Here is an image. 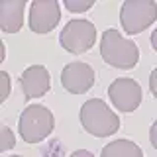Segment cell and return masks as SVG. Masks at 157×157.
I'll use <instances>...</instances> for the list:
<instances>
[{"label": "cell", "mask_w": 157, "mask_h": 157, "mask_svg": "<svg viewBox=\"0 0 157 157\" xmlns=\"http://www.w3.org/2000/svg\"><path fill=\"white\" fill-rule=\"evenodd\" d=\"M69 157H94V155H92L88 149H77V151H73Z\"/></svg>", "instance_id": "obj_17"}, {"label": "cell", "mask_w": 157, "mask_h": 157, "mask_svg": "<svg viewBox=\"0 0 157 157\" xmlns=\"http://www.w3.org/2000/svg\"><path fill=\"white\" fill-rule=\"evenodd\" d=\"M100 57L110 67L130 71L140 61V49H137L136 41L124 37L118 29L108 28L100 39Z\"/></svg>", "instance_id": "obj_1"}, {"label": "cell", "mask_w": 157, "mask_h": 157, "mask_svg": "<svg viewBox=\"0 0 157 157\" xmlns=\"http://www.w3.org/2000/svg\"><path fill=\"white\" fill-rule=\"evenodd\" d=\"M26 0H0V29L4 33H18L24 26Z\"/></svg>", "instance_id": "obj_10"}, {"label": "cell", "mask_w": 157, "mask_h": 157, "mask_svg": "<svg viewBox=\"0 0 157 157\" xmlns=\"http://www.w3.org/2000/svg\"><path fill=\"white\" fill-rule=\"evenodd\" d=\"M55 128V116L43 104H29L22 110L18 120V134L26 144L33 145L51 136Z\"/></svg>", "instance_id": "obj_3"}, {"label": "cell", "mask_w": 157, "mask_h": 157, "mask_svg": "<svg viewBox=\"0 0 157 157\" xmlns=\"http://www.w3.org/2000/svg\"><path fill=\"white\" fill-rule=\"evenodd\" d=\"M61 22V4L57 0H33L29 4L28 24L36 33H49Z\"/></svg>", "instance_id": "obj_7"}, {"label": "cell", "mask_w": 157, "mask_h": 157, "mask_svg": "<svg viewBox=\"0 0 157 157\" xmlns=\"http://www.w3.org/2000/svg\"><path fill=\"white\" fill-rule=\"evenodd\" d=\"M157 20V2L153 0H126L120 8V24L128 36L147 29Z\"/></svg>", "instance_id": "obj_5"}, {"label": "cell", "mask_w": 157, "mask_h": 157, "mask_svg": "<svg viewBox=\"0 0 157 157\" xmlns=\"http://www.w3.org/2000/svg\"><path fill=\"white\" fill-rule=\"evenodd\" d=\"M149 141H151V145H153V149L157 151V120L149 128Z\"/></svg>", "instance_id": "obj_16"}, {"label": "cell", "mask_w": 157, "mask_h": 157, "mask_svg": "<svg viewBox=\"0 0 157 157\" xmlns=\"http://www.w3.org/2000/svg\"><path fill=\"white\" fill-rule=\"evenodd\" d=\"M10 86H12L10 75L6 71H0V102H4L10 96Z\"/></svg>", "instance_id": "obj_14"}, {"label": "cell", "mask_w": 157, "mask_h": 157, "mask_svg": "<svg viewBox=\"0 0 157 157\" xmlns=\"http://www.w3.org/2000/svg\"><path fill=\"white\" fill-rule=\"evenodd\" d=\"M10 157H22V155H10Z\"/></svg>", "instance_id": "obj_19"}, {"label": "cell", "mask_w": 157, "mask_h": 157, "mask_svg": "<svg viewBox=\"0 0 157 157\" xmlns=\"http://www.w3.org/2000/svg\"><path fill=\"white\" fill-rule=\"evenodd\" d=\"M96 82V73L88 63L73 61L61 71V86L71 94H85Z\"/></svg>", "instance_id": "obj_8"}, {"label": "cell", "mask_w": 157, "mask_h": 157, "mask_svg": "<svg viewBox=\"0 0 157 157\" xmlns=\"http://www.w3.org/2000/svg\"><path fill=\"white\" fill-rule=\"evenodd\" d=\"M108 96H110V102L116 110L130 114V112L137 110V106L141 104L144 90H141V85L137 81H134L130 77H120L110 82Z\"/></svg>", "instance_id": "obj_6"}, {"label": "cell", "mask_w": 157, "mask_h": 157, "mask_svg": "<svg viewBox=\"0 0 157 157\" xmlns=\"http://www.w3.org/2000/svg\"><path fill=\"white\" fill-rule=\"evenodd\" d=\"M14 145H16V136L6 124H2L0 126V151H10Z\"/></svg>", "instance_id": "obj_13"}, {"label": "cell", "mask_w": 157, "mask_h": 157, "mask_svg": "<svg viewBox=\"0 0 157 157\" xmlns=\"http://www.w3.org/2000/svg\"><path fill=\"white\" fill-rule=\"evenodd\" d=\"M149 90H151V94L157 98V67L151 71V75H149Z\"/></svg>", "instance_id": "obj_15"}, {"label": "cell", "mask_w": 157, "mask_h": 157, "mask_svg": "<svg viewBox=\"0 0 157 157\" xmlns=\"http://www.w3.org/2000/svg\"><path fill=\"white\" fill-rule=\"evenodd\" d=\"M81 124L94 137H110L120 130V118L102 98H90L81 106Z\"/></svg>", "instance_id": "obj_2"}, {"label": "cell", "mask_w": 157, "mask_h": 157, "mask_svg": "<svg viewBox=\"0 0 157 157\" xmlns=\"http://www.w3.org/2000/svg\"><path fill=\"white\" fill-rule=\"evenodd\" d=\"M149 41H151V47H153V51H157V28L153 29V32H151Z\"/></svg>", "instance_id": "obj_18"}, {"label": "cell", "mask_w": 157, "mask_h": 157, "mask_svg": "<svg viewBox=\"0 0 157 157\" xmlns=\"http://www.w3.org/2000/svg\"><path fill=\"white\" fill-rule=\"evenodd\" d=\"M63 6L71 14H85L94 6V0H65Z\"/></svg>", "instance_id": "obj_12"}, {"label": "cell", "mask_w": 157, "mask_h": 157, "mask_svg": "<svg viewBox=\"0 0 157 157\" xmlns=\"http://www.w3.org/2000/svg\"><path fill=\"white\" fill-rule=\"evenodd\" d=\"M20 86H22L26 100L47 94L49 88H51V75H49L47 67L32 65V67L24 69V73L20 75Z\"/></svg>", "instance_id": "obj_9"}, {"label": "cell", "mask_w": 157, "mask_h": 157, "mask_svg": "<svg viewBox=\"0 0 157 157\" xmlns=\"http://www.w3.org/2000/svg\"><path fill=\"white\" fill-rule=\"evenodd\" d=\"M96 41V28L90 20L73 18L63 26L59 33V43L65 51L73 55H82L94 45Z\"/></svg>", "instance_id": "obj_4"}, {"label": "cell", "mask_w": 157, "mask_h": 157, "mask_svg": "<svg viewBox=\"0 0 157 157\" xmlns=\"http://www.w3.org/2000/svg\"><path fill=\"white\" fill-rule=\"evenodd\" d=\"M100 157H144V151L132 140H116L102 147Z\"/></svg>", "instance_id": "obj_11"}]
</instances>
